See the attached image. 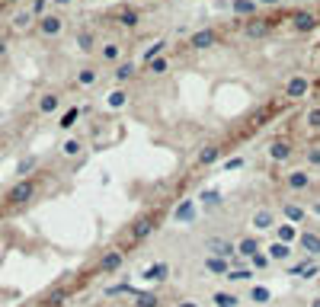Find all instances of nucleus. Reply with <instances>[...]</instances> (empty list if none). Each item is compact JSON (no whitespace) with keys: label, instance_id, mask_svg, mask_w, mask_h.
Masks as SVG:
<instances>
[{"label":"nucleus","instance_id":"obj_10","mask_svg":"<svg viewBox=\"0 0 320 307\" xmlns=\"http://www.w3.org/2000/svg\"><path fill=\"white\" fill-rule=\"evenodd\" d=\"M122 266V253H106L100 259V269H118Z\"/></svg>","mask_w":320,"mask_h":307},{"label":"nucleus","instance_id":"obj_9","mask_svg":"<svg viewBox=\"0 0 320 307\" xmlns=\"http://www.w3.org/2000/svg\"><path fill=\"white\" fill-rule=\"evenodd\" d=\"M135 307H157V294L138 291V294H135Z\"/></svg>","mask_w":320,"mask_h":307},{"label":"nucleus","instance_id":"obj_31","mask_svg":"<svg viewBox=\"0 0 320 307\" xmlns=\"http://www.w3.org/2000/svg\"><path fill=\"white\" fill-rule=\"evenodd\" d=\"M151 70H167V61H163V58H154V61H151Z\"/></svg>","mask_w":320,"mask_h":307},{"label":"nucleus","instance_id":"obj_2","mask_svg":"<svg viewBox=\"0 0 320 307\" xmlns=\"http://www.w3.org/2000/svg\"><path fill=\"white\" fill-rule=\"evenodd\" d=\"M61 29H64L61 16H39V32L42 35H58Z\"/></svg>","mask_w":320,"mask_h":307},{"label":"nucleus","instance_id":"obj_35","mask_svg":"<svg viewBox=\"0 0 320 307\" xmlns=\"http://www.w3.org/2000/svg\"><path fill=\"white\" fill-rule=\"evenodd\" d=\"M180 307H199V304H192V301H183V304H180Z\"/></svg>","mask_w":320,"mask_h":307},{"label":"nucleus","instance_id":"obj_14","mask_svg":"<svg viewBox=\"0 0 320 307\" xmlns=\"http://www.w3.org/2000/svg\"><path fill=\"white\" fill-rule=\"evenodd\" d=\"M276 237H279V243H291L294 240V227L291 224H282V227L276 231Z\"/></svg>","mask_w":320,"mask_h":307},{"label":"nucleus","instance_id":"obj_4","mask_svg":"<svg viewBox=\"0 0 320 307\" xmlns=\"http://www.w3.org/2000/svg\"><path fill=\"white\" fill-rule=\"evenodd\" d=\"M285 93H288V99L304 96V93H307V80H304V77H291V80H288V87H285Z\"/></svg>","mask_w":320,"mask_h":307},{"label":"nucleus","instance_id":"obj_21","mask_svg":"<svg viewBox=\"0 0 320 307\" xmlns=\"http://www.w3.org/2000/svg\"><path fill=\"white\" fill-rule=\"evenodd\" d=\"M118 19L128 22V26H135V22H138V13H135V10H122V13H118Z\"/></svg>","mask_w":320,"mask_h":307},{"label":"nucleus","instance_id":"obj_26","mask_svg":"<svg viewBox=\"0 0 320 307\" xmlns=\"http://www.w3.org/2000/svg\"><path fill=\"white\" fill-rule=\"evenodd\" d=\"M45 4L48 0H32V16H45Z\"/></svg>","mask_w":320,"mask_h":307},{"label":"nucleus","instance_id":"obj_15","mask_svg":"<svg viewBox=\"0 0 320 307\" xmlns=\"http://www.w3.org/2000/svg\"><path fill=\"white\" fill-rule=\"evenodd\" d=\"M288 186H291V189H304V186H307V173H291V176H288Z\"/></svg>","mask_w":320,"mask_h":307},{"label":"nucleus","instance_id":"obj_25","mask_svg":"<svg viewBox=\"0 0 320 307\" xmlns=\"http://www.w3.org/2000/svg\"><path fill=\"white\" fill-rule=\"evenodd\" d=\"M77 42H80V48H84V52L93 48V35H90V32H80V39H77Z\"/></svg>","mask_w":320,"mask_h":307},{"label":"nucleus","instance_id":"obj_17","mask_svg":"<svg viewBox=\"0 0 320 307\" xmlns=\"http://www.w3.org/2000/svg\"><path fill=\"white\" fill-rule=\"evenodd\" d=\"M253 224H256V227H272V215H269V211H259V215L253 218Z\"/></svg>","mask_w":320,"mask_h":307},{"label":"nucleus","instance_id":"obj_3","mask_svg":"<svg viewBox=\"0 0 320 307\" xmlns=\"http://www.w3.org/2000/svg\"><path fill=\"white\" fill-rule=\"evenodd\" d=\"M58 106H61V96H58V93H42L39 96V112L42 115H52Z\"/></svg>","mask_w":320,"mask_h":307},{"label":"nucleus","instance_id":"obj_18","mask_svg":"<svg viewBox=\"0 0 320 307\" xmlns=\"http://www.w3.org/2000/svg\"><path fill=\"white\" fill-rule=\"evenodd\" d=\"M237 253H243V256H256V240H243L240 246H237Z\"/></svg>","mask_w":320,"mask_h":307},{"label":"nucleus","instance_id":"obj_29","mask_svg":"<svg viewBox=\"0 0 320 307\" xmlns=\"http://www.w3.org/2000/svg\"><path fill=\"white\" fill-rule=\"evenodd\" d=\"M237 10H240V13H253V7L256 4H250V0H237V4H234Z\"/></svg>","mask_w":320,"mask_h":307},{"label":"nucleus","instance_id":"obj_32","mask_svg":"<svg viewBox=\"0 0 320 307\" xmlns=\"http://www.w3.org/2000/svg\"><path fill=\"white\" fill-rule=\"evenodd\" d=\"M307 157H311V163H320V147H314L311 154H307Z\"/></svg>","mask_w":320,"mask_h":307},{"label":"nucleus","instance_id":"obj_5","mask_svg":"<svg viewBox=\"0 0 320 307\" xmlns=\"http://www.w3.org/2000/svg\"><path fill=\"white\" fill-rule=\"evenodd\" d=\"M211 42H215V32H211V29H202V32L192 35V42H189V45H192L195 52H202V48H208Z\"/></svg>","mask_w":320,"mask_h":307},{"label":"nucleus","instance_id":"obj_22","mask_svg":"<svg viewBox=\"0 0 320 307\" xmlns=\"http://www.w3.org/2000/svg\"><path fill=\"white\" fill-rule=\"evenodd\" d=\"M103 58L106 61H115L118 58V45H103Z\"/></svg>","mask_w":320,"mask_h":307},{"label":"nucleus","instance_id":"obj_34","mask_svg":"<svg viewBox=\"0 0 320 307\" xmlns=\"http://www.w3.org/2000/svg\"><path fill=\"white\" fill-rule=\"evenodd\" d=\"M0 4H7V7H13V4H19V0H0Z\"/></svg>","mask_w":320,"mask_h":307},{"label":"nucleus","instance_id":"obj_12","mask_svg":"<svg viewBox=\"0 0 320 307\" xmlns=\"http://www.w3.org/2000/svg\"><path fill=\"white\" fill-rule=\"evenodd\" d=\"M211 272H228V259L224 256H208V263H205Z\"/></svg>","mask_w":320,"mask_h":307},{"label":"nucleus","instance_id":"obj_13","mask_svg":"<svg viewBox=\"0 0 320 307\" xmlns=\"http://www.w3.org/2000/svg\"><path fill=\"white\" fill-rule=\"evenodd\" d=\"M208 250H211V253H221L224 259L234 253V250H231V243H224V240H211V243H208Z\"/></svg>","mask_w":320,"mask_h":307},{"label":"nucleus","instance_id":"obj_28","mask_svg":"<svg viewBox=\"0 0 320 307\" xmlns=\"http://www.w3.org/2000/svg\"><path fill=\"white\" fill-rule=\"evenodd\" d=\"M132 64H122V67H118V74H115V80H128V77H132Z\"/></svg>","mask_w":320,"mask_h":307},{"label":"nucleus","instance_id":"obj_36","mask_svg":"<svg viewBox=\"0 0 320 307\" xmlns=\"http://www.w3.org/2000/svg\"><path fill=\"white\" fill-rule=\"evenodd\" d=\"M55 4H70V0H55Z\"/></svg>","mask_w":320,"mask_h":307},{"label":"nucleus","instance_id":"obj_33","mask_svg":"<svg viewBox=\"0 0 320 307\" xmlns=\"http://www.w3.org/2000/svg\"><path fill=\"white\" fill-rule=\"evenodd\" d=\"M259 4H263V7H272V4H279V0H259Z\"/></svg>","mask_w":320,"mask_h":307},{"label":"nucleus","instance_id":"obj_20","mask_svg":"<svg viewBox=\"0 0 320 307\" xmlns=\"http://www.w3.org/2000/svg\"><path fill=\"white\" fill-rule=\"evenodd\" d=\"M147 275H151V278H167V266H163V263H160V266H151Z\"/></svg>","mask_w":320,"mask_h":307},{"label":"nucleus","instance_id":"obj_27","mask_svg":"<svg viewBox=\"0 0 320 307\" xmlns=\"http://www.w3.org/2000/svg\"><path fill=\"white\" fill-rule=\"evenodd\" d=\"M215 301L224 307H237V298H231V294H215Z\"/></svg>","mask_w":320,"mask_h":307},{"label":"nucleus","instance_id":"obj_30","mask_svg":"<svg viewBox=\"0 0 320 307\" xmlns=\"http://www.w3.org/2000/svg\"><path fill=\"white\" fill-rule=\"evenodd\" d=\"M122 103H125V93H112V96H109V106H115V109H118Z\"/></svg>","mask_w":320,"mask_h":307},{"label":"nucleus","instance_id":"obj_1","mask_svg":"<svg viewBox=\"0 0 320 307\" xmlns=\"http://www.w3.org/2000/svg\"><path fill=\"white\" fill-rule=\"evenodd\" d=\"M154 224H157V215H141V218L132 224V240H141V237H147V234L154 231Z\"/></svg>","mask_w":320,"mask_h":307},{"label":"nucleus","instance_id":"obj_24","mask_svg":"<svg viewBox=\"0 0 320 307\" xmlns=\"http://www.w3.org/2000/svg\"><path fill=\"white\" fill-rule=\"evenodd\" d=\"M307 125L320 132V109H311V112H307Z\"/></svg>","mask_w":320,"mask_h":307},{"label":"nucleus","instance_id":"obj_11","mask_svg":"<svg viewBox=\"0 0 320 307\" xmlns=\"http://www.w3.org/2000/svg\"><path fill=\"white\" fill-rule=\"evenodd\" d=\"M77 84H80V87H90V84H96V70H93V67H84V70L77 74Z\"/></svg>","mask_w":320,"mask_h":307},{"label":"nucleus","instance_id":"obj_7","mask_svg":"<svg viewBox=\"0 0 320 307\" xmlns=\"http://www.w3.org/2000/svg\"><path fill=\"white\" fill-rule=\"evenodd\" d=\"M269 154L276 160H285V157H291V144H288V141H276V144L269 147Z\"/></svg>","mask_w":320,"mask_h":307},{"label":"nucleus","instance_id":"obj_6","mask_svg":"<svg viewBox=\"0 0 320 307\" xmlns=\"http://www.w3.org/2000/svg\"><path fill=\"white\" fill-rule=\"evenodd\" d=\"M314 26H317V19L311 13H294V29L298 32H311Z\"/></svg>","mask_w":320,"mask_h":307},{"label":"nucleus","instance_id":"obj_16","mask_svg":"<svg viewBox=\"0 0 320 307\" xmlns=\"http://www.w3.org/2000/svg\"><path fill=\"white\" fill-rule=\"evenodd\" d=\"M211 160H218V147H205L199 154V163H211Z\"/></svg>","mask_w":320,"mask_h":307},{"label":"nucleus","instance_id":"obj_19","mask_svg":"<svg viewBox=\"0 0 320 307\" xmlns=\"http://www.w3.org/2000/svg\"><path fill=\"white\" fill-rule=\"evenodd\" d=\"M272 256H276V259H288L291 256V250H288V246L285 243H276V246H272V250H269Z\"/></svg>","mask_w":320,"mask_h":307},{"label":"nucleus","instance_id":"obj_23","mask_svg":"<svg viewBox=\"0 0 320 307\" xmlns=\"http://www.w3.org/2000/svg\"><path fill=\"white\" fill-rule=\"evenodd\" d=\"M285 215H288V221H301V218H304V211H301L298 205H288V208H285Z\"/></svg>","mask_w":320,"mask_h":307},{"label":"nucleus","instance_id":"obj_8","mask_svg":"<svg viewBox=\"0 0 320 307\" xmlns=\"http://www.w3.org/2000/svg\"><path fill=\"white\" fill-rule=\"evenodd\" d=\"M301 243H304V250L311 256H320V237H314V234H301Z\"/></svg>","mask_w":320,"mask_h":307}]
</instances>
